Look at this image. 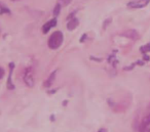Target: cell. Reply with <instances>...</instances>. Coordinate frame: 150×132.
<instances>
[{
	"mask_svg": "<svg viewBox=\"0 0 150 132\" xmlns=\"http://www.w3.org/2000/svg\"><path fill=\"white\" fill-rule=\"evenodd\" d=\"M78 25H79V21L76 18H72V19L69 20L68 24H67V28H68L69 31H73L74 29L77 28Z\"/></svg>",
	"mask_w": 150,
	"mask_h": 132,
	"instance_id": "ba28073f",
	"label": "cell"
},
{
	"mask_svg": "<svg viewBox=\"0 0 150 132\" xmlns=\"http://www.w3.org/2000/svg\"><path fill=\"white\" fill-rule=\"evenodd\" d=\"M57 73H58V71H54V72L52 73V74L50 75V77H48L47 79H46L45 81H44V87H46V88H48V87H50L52 85V83H54V81L56 80V76H57Z\"/></svg>",
	"mask_w": 150,
	"mask_h": 132,
	"instance_id": "8992f818",
	"label": "cell"
},
{
	"mask_svg": "<svg viewBox=\"0 0 150 132\" xmlns=\"http://www.w3.org/2000/svg\"><path fill=\"white\" fill-rule=\"evenodd\" d=\"M142 123H148V124H150V114L148 116H146V117L144 118L143 120H142Z\"/></svg>",
	"mask_w": 150,
	"mask_h": 132,
	"instance_id": "7c38bea8",
	"label": "cell"
},
{
	"mask_svg": "<svg viewBox=\"0 0 150 132\" xmlns=\"http://www.w3.org/2000/svg\"><path fill=\"white\" fill-rule=\"evenodd\" d=\"M60 1H61V2H62L64 5H68V4H70L72 0H60Z\"/></svg>",
	"mask_w": 150,
	"mask_h": 132,
	"instance_id": "5bb4252c",
	"label": "cell"
},
{
	"mask_svg": "<svg viewBox=\"0 0 150 132\" xmlns=\"http://www.w3.org/2000/svg\"><path fill=\"white\" fill-rule=\"evenodd\" d=\"M3 13H8L9 15V13H11V11H9L4 4H2V3L0 2V15H3Z\"/></svg>",
	"mask_w": 150,
	"mask_h": 132,
	"instance_id": "30bf717a",
	"label": "cell"
},
{
	"mask_svg": "<svg viewBox=\"0 0 150 132\" xmlns=\"http://www.w3.org/2000/svg\"><path fill=\"white\" fill-rule=\"evenodd\" d=\"M86 34H84V35H83V37H81V38H80V40H79V41H80V42H83V41H84V39H86Z\"/></svg>",
	"mask_w": 150,
	"mask_h": 132,
	"instance_id": "2e32d148",
	"label": "cell"
},
{
	"mask_svg": "<svg viewBox=\"0 0 150 132\" xmlns=\"http://www.w3.org/2000/svg\"><path fill=\"white\" fill-rule=\"evenodd\" d=\"M144 60H149L150 58L148 55H146V54H144Z\"/></svg>",
	"mask_w": 150,
	"mask_h": 132,
	"instance_id": "e0dca14e",
	"label": "cell"
},
{
	"mask_svg": "<svg viewBox=\"0 0 150 132\" xmlns=\"http://www.w3.org/2000/svg\"><path fill=\"white\" fill-rule=\"evenodd\" d=\"M24 82L28 85L29 87H33L34 84H35V81H34V74H33V70L32 68H27L25 70V73H24Z\"/></svg>",
	"mask_w": 150,
	"mask_h": 132,
	"instance_id": "7a4b0ae2",
	"label": "cell"
},
{
	"mask_svg": "<svg viewBox=\"0 0 150 132\" xmlns=\"http://www.w3.org/2000/svg\"><path fill=\"white\" fill-rule=\"evenodd\" d=\"M140 51H141L143 54H146L147 52H150V42L147 44H145V45L141 46V47H140Z\"/></svg>",
	"mask_w": 150,
	"mask_h": 132,
	"instance_id": "9c48e42d",
	"label": "cell"
},
{
	"mask_svg": "<svg viewBox=\"0 0 150 132\" xmlns=\"http://www.w3.org/2000/svg\"><path fill=\"white\" fill-rule=\"evenodd\" d=\"M56 26H57V19L56 18H54V19L50 20V21L46 22V23L42 26V33L47 34L48 32H50V30L52 29V28L56 27Z\"/></svg>",
	"mask_w": 150,
	"mask_h": 132,
	"instance_id": "277c9868",
	"label": "cell"
},
{
	"mask_svg": "<svg viewBox=\"0 0 150 132\" xmlns=\"http://www.w3.org/2000/svg\"><path fill=\"white\" fill-rule=\"evenodd\" d=\"M110 22H111V19L106 20V21H105V23H104V26H103V29H106V25H108Z\"/></svg>",
	"mask_w": 150,
	"mask_h": 132,
	"instance_id": "9a60e30c",
	"label": "cell"
},
{
	"mask_svg": "<svg viewBox=\"0 0 150 132\" xmlns=\"http://www.w3.org/2000/svg\"><path fill=\"white\" fill-rule=\"evenodd\" d=\"M13 68H15V65L13 62L9 64V76H8V79H7V82H6V87L7 89L9 90H13L15 89V85L13 83V80H11V75H13Z\"/></svg>",
	"mask_w": 150,
	"mask_h": 132,
	"instance_id": "5b68a950",
	"label": "cell"
},
{
	"mask_svg": "<svg viewBox=\"0 0 150 132\" xmlns=\"http://www.w3.org/2000/svg\"><path fill=\"white\" fill-rule=\"evenodd\" d=\"M61 8H62V6H61L60 3H58V4L54 6V17H58V15H60Z\"/></svg>",
	"mask_w": 150,
	"mask_h": 132,
	"instance_id": "8fae6325",
	"label": "cell"
},
{
	"mask_svg": "<svg viewBox=\"0 0 150 132\" xmlns=\"http://www.w3.org/2000/svg\"><path fill=\"white\" fill-rule=\"evenodd\" d=\"M122 35L125 36V37H127V38H129V39H133V40H138L140 38L139 33H138L137 31H135V30H129V31L125 32Z\"/></svg>",
	"mask_w": 150,
	"mask_h": 132,
	"instance_id": "52a82bcc",
	"label": "cell"
},
{
	"mask_svg": "<svg viewBox=\"0 0 150 132\" xmlns=\"http://www.w3.org/2000/svg\"><path fill=\"white\" fill-rule=\"evenodd\" d=\"M149 2L150 0H132L127 3V7L129 8H143Z\"/></svg>",
	"mask_w": 150,
	"mask_h": 132,
	"instance_id": "3957f363",
	"label": "cell"
},
{
	"mask_svg": "<svg viewBox=\"0 0 150 132\" xmlns=\"http://www.w3.org/2000/svg\"><path fill=\"white\" fill-rule=\"evenodd\" d=\"M98 132H107V130L105 129V128H102V129H100V130H99Z\"/></svg>",
	"mask_w": 150,
	"mask_h": 132,
	"instance_id": "ac0fdd59",
	"label": "cell"
},
{
	"mask_svg": "<svg viewBox=\"0 0 150 132\" xmlns=\"http://www.w3.org/2000/svg\"><path fill=\"white\" fill-rule=\"evenodd\" d=\"M63 40H64V36L61 31H56L50 36L47 41V45L50 49H58L63 43Z\"/></svg>",
	"mask_w": 150,
	"mask_h": 132,
	"instance_id": "6da1fadb",
	"label": "cell"
},
{
	"mask_svg": "<svg viewBox=\"0 0 150 132\" xmlns=\"http://www.w3.org/2000/svg\"><path fill=\"white\" fill-rule=\"evenodd\" d=\"M13 1H15V0H13Z\"/></svg>",
	"mask_w": 150,
	"mask_h": 132,
	"instance_id": "d6986e66",
	"label": "cell"
},
{
	"mask_svg": "<svg viewBox=\"0 0 150 132\" xmlns=\"http://www.w3.org/2000/svg\"><path fill=\"white\" fill-rule=\"evenodd\" d=\"M4 74H5L4 69L1 68V67H0V80H1V79H2L3 77H4Z\"/></svg>",
	"mask_w": 150,
	"mask_h": 132,
	"instance_id": "4fadbf2b",
	"label": "cell"
}]
</instances>
